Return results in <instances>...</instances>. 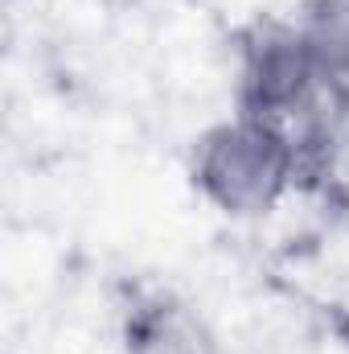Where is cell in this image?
I'll list each match as a JSON object with an SVG mask.
<instances>
[{
  "label": "cell",
  "instance_id": "1",
  "mask_svg": "<svg viewBox=\"0 0 349 354\" xmlns=\"http://www.w3.org/2000/svg\"><path fill=\"white\" fill-rule=\"evenodd\" d=\"M193 189L226 218L271 214L304 177L300 132L235 111L193 140Z\"/></svg>",
  "mask_w": 349,
  "mask_h": 354
},
{
  "label": "cell",
  "instance_id": "2",
  "mask_svg": "<svg viewBox=\"0 0 349 354\" xmlns=\"http://www.w3.org/2000/svg\"><path fill=\"white\" fill-rule=\"evenodd\" d=\"M321 79L300 21L259 17L235 46V111L292 128L321 107Z\"/></svg>",
  "mask_w": 349,
  "mask_h": 354
},
{
  "label": "cell",
  "instance_id": "3",
  "mask_svg": "<svg viewBox=\"0 0 349 354\" xmlns=\"http://www.w3.org/2000/svg\"><path fill=\"white\" fill-rule=\"evenodd\" d=\"M123 354H222L210 317L177 292L140 297L119 330Z\"/></svg>",
  "mask_w": 349,
  "mask_h": 354
},
{
  "label": "cell",
  "instance_id": "4",
  "mask_svg": "<svg viewBox=\"0 0 349 354\" xmlns=\"http://www.w3.org/2000/svg\"><path fill=\"white\" fill-rule=\"evenodd\" d=\"M304 177L300 185L317 189L325 210L349 231V111H333L329 120L300 132Z\"/></svg>",
  "mask_w": 349,
  "mask_h": 354
}]
</instances>
